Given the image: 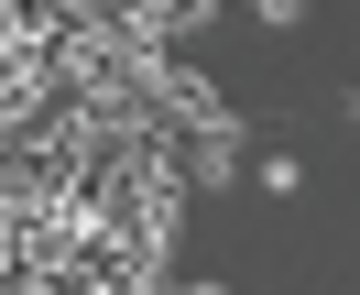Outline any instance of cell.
<instances>
[{
    "mask_svg": "<svg viewBox=\"0 0 360 295\" xmlns=\"http://www.w3.org/2000/svg\"><path fill=\"white\" fill-rule=\"evenodd\" d=\"M251 23L262 33H306V0H251Z\"/></svg>",
    "mask_w": 360,
    "mask_h": 295,
    "instance_id": "2",
    "label": "cell"
},
{
    "mask_svg": "<svg viewBox=\"0 0 360 295\" xmlns=\"http://www.w3.org/2000/svg\"><path fill=\"white\" fill-rule=\"evenodd\" d=\"M251 186H262V197H295V186H306V153H295V142H273V153H251Z\"/></svg>",
    "mask_w": 360,
    "mask_h": 295,
    "instance_id": "1",
    "label": "cell"
},
{
    "mask_svg": "<svg viewBox=\"0 0 360 295\" xmlns=\"http://www.w3.org/2000/svg\"><path fill=\"white\" fill-rule=\"evenodd\" d=\"M349 132H360V88H349Z\"/></svg>",
    "mask_w": 360,
    "mask_h": 295,
    "instance_id": "3",
    "label": "cell"
}]
</instances>
